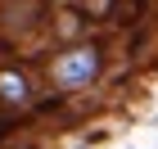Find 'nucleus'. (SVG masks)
<instances>
[{
	"label": "nucleus",
	"mask_w": 158,
	"mask_h": 149,
	"mask_svg": "<svg viewBox=\"0 0 158 149\" xmlns=\"http://www.w3.org/2000/svg\"><path fill=\"white\" fill-rule=\"evenodd\" d=\"M95 72H99V50L95 45H77V50H68V54L54 59V81L63 90H77L86 81H95Z\"/></svg>",
	"instance_id": "f257e3e1"
},
{
	"label": "nucleus",
	"mask_w": 158,
	"mask_h": 149,
	"mask_svg": "<svg viewBox=\"0 0 158 149\" xmlns=\"http://www.w3.org/2000/svg\"><path fill=\"white\" fill-rule=\"evenodd\" d=\"M23 95H27V81H23V77H14V72H5V77H0V99L18 104Z\"/></svg>",
	"instance_id": "f03ea898"
},
{
	"label": "nucleus",
	"mask_w": 158,
	"mask_h": 149,
	"mask_svg": "<svg viewBox=\"0 0 158 149\" xmlns=\"http://www.w3.org/2000/svg\"><path fill=\"white\" fill-rule=\"evenodd\" d=\"M86 9L95 14V18H109V14H113V0H86Z\"/></svg>",
	"instance_id": "7ed1b4c3"
}]
</instances>
